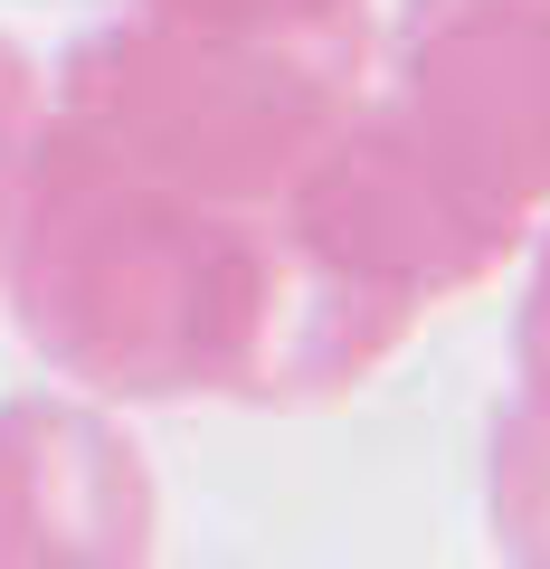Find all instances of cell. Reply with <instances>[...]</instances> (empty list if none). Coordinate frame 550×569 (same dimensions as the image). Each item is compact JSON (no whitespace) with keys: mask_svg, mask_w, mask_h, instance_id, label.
<instances>
[{"mask_svg":"<svg viewBox=\"0 0 550 569\" xmlns=\"http://www.w3.org/2000/svg\"><path fill=\"white\" fill-rule=\"evenodd\" d=\"M143 20L200 29V39H257V48H304V58H342L370 67L380 20L370 0H133Z\"/></svg>","mask_w":550,"mask_h":569,"instance_id":"cell-4","label":"cell"},{"mask_svg":"<svg viewBox=\"0 0 550 569\" xmlns=\"http://www.w3.org/2000/svg\"><path fill=\"white\" fill-rule=\"evenodd\" d=\"M162 485L143 437L86 389L0 399V569H152Z\"/></svg>","mask_w":550,"mask_h":569,"instance_id":"cell-3","label":"cell"},{"mask_svg":"<svg viewBox=\"0 0 550 569\" xmlns=\"http://www.w3.org/2000/svg\"><path fill=\"white\" fill-rule=\"evenodd\" d=\"M522 305H512V399L550 427V219L522 247Z\"/></svg>","mask_w":550,"mask_h":569,"instance_id":"cell-7","label":"cell"},{"mask_svg":"<svg viewBox=\"0 0 550 569\" xmlns=\"http://www.w3.org/2000/svg\"><path fill=\"white\" fill-rule=\"evenodd\" d=\"M484 531L503 569H550V427L522 399L484 427Z\"/></svg>","mask_w":550,"mask_h":569,"instance_id":"cell-5","label":"cell"},{"mask_svg":"<svg viewBox=\"0 0 550 569\" xmlns=\"http://www.w3.org/2000/svg\"><path fill=\"white\" fill-rule=\"evenodd\" d=\"M361 104L466 238L522 257L550 219V0H399Z\"/></svg>","mask_w":550,"mask_h":569,"instance_id":"cell-2","label":"cell"},{"mask_svg":"<svg viewBox=\"0 0 550 569\" xmlns=\"http://www.w3.org/2000/svg\"><path fill=\"white\" fill-rule=\"evenodd\" d=\"M370 67L171 20L86 29L48 67L39 152L0 247V305L104 408H286V200Z\"/></svg>","mask_w":550,"mask_h":569,"instance_id":"cell-1","label":"cell"},{"mask_svg":"<svg viewBox=\"0 0 550 569\" xmlns=\"http://www.w3.org/2000/svg\"><path fill=\"white\" fill-rule=\"evenodd\" d=\"M39 114H48V67L0 29V247H10V219H20V181H29V152H39Z\"/></svg>","mask_w":550,"mask_h":569,"instance_id":"cell-6","label":"cell"}]
</instances>
